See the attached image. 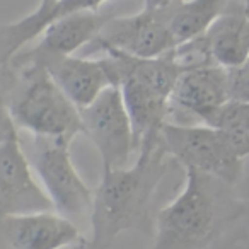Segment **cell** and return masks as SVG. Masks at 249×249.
<instances>
[{"label": "cell", "mask_w": 249, "mask_h": 249, "mask_svg": "<svg viewBox=\"0 0 249 249\" xmlns=\"http://www.w3.org/2000/svg\"><path fill=\"white\" fill-rule=\"evenodd\" d=\"M84 135L89 137L101 156L103 169L130 166L137 154L135 133L120 87L113 86L80 109Z\"/></svg>", "instance_id": "52a82bcc"}, {"label": "cell", "mask_w": 249, "mask_h": 249, "mask_svg": "<svg viewBox=\"0 0 249 249\" xmlns=\"http://www.w3.org/2000/svg\"><path fill=\"white\" fill-rule=\"evenodd\" d=\"M231 0H171L157 9L166 21L176 45L201 36L227 9Z\"/></svg>", "instance_id": "2e32d148"}, {"label": "cell", "mask_w": 249, "mask_h": 249, "mask_svg": "<svg viewBox=\"0 0 249 249\" xmlns=\"http://www.w3.org/2000/svg\"><path fill=\"white\" fill-rule=\"evenodd\" d=\"M241 2H242V5H244L246 12H248V16H249V0H241Z\"/></svg>", "instance_id": "44dd1931"}, {"label": "cell", "mask_w": 249, "mask_h": 249, "mask_svg": "<svg viewBox=\"0 0 249 249\" xmlns=\"http://www.w3.org/2000/svg\"><path fill=\"white\" fill-rule=\"evenodd\" d=\"M116 65L118 87L130 114L135 133L137 150L156 142L164 123L169 121L171 96L183 67L176 60L174 50L157 58H137L116 50H107Z\"/></svg>", "instance_id": "277c9868"}, {"label": "cell", "mask_w": 249, "mask_h": 249, "mask_svg": "<svg viewBox=\"0 0 249 249\" xmlns=\"http://www.w3.org/2000/svg\"><path fill=\"white\" fill-rule=\"evenodd\" d=\"M171 0H145V5L143 7L145 9H160L164 7V5L169 4Z\"/></svg>", "instance_id": "ffe728a7"}, {"label": "cell", "mask_w": 249, "mask_h": 249, "mask_svg": "<svg viewBox=\"0 0 249 249\" xmlns=\"http://www.w3.org/2000/svg\"><path fill=\"white\" fill-rule=\"evenodd\" d=\"M173 164L159 137L137 150L133 164L103 169L101 183L94 190L89 217L92 234L87 249H111L120 234L145 227L154 193Z\"/></svg>", "instance_id": "7a4b0ae2"}, {"label": "cell", "mask_w": 249, "mask_h": 249, "mask_svg": "<svg viewBox=\"0 0 249 249\" xmlns=\"http://www.w3.org/2000/svg\"><path fill=\"white\" fill-rule=\"evenodd\" d=\"M48 2H53V0H39V4H48Z\"/></svg>", "instance_id": "7402d4cb"}, {"label": "cell", "mask_w": 249, "mask_h": 249, "mask_svg": "<svg viewBox=\"0 0 249 249\" xmlns=\"http://www.w3.org/2000/svg\"><path fill=\"white\" fill-rule=\"evenodd\" d=\"M215 65L231 70L249 56V16L241 0H231L224 12L201 35Z\"/></svg>", "instance_id": "5bb4252c"}, {"label": "cell", "mask_w": 249, "mask_h": 249, "mask_svg": "<svg viewBox=\"0 0 249 249\" xmlns=\"http://www.w3.org/2000/svg\"><path fill=\"white\" fill-rule=\"evenodd\" d=\"M46 210H53V205L33 173L21 133L14 128L0 140V218Z\"/></svg>", "instance_id": "9c48e42d"}, {"label": "cell", "mask_w": 249, "mask_h": 249, "mask_svg": "<svg viewBox=\"0 0 249 249\" xmlns=\"http://www.w3.org/2000/svg\"><path fill=\"white\" fill-rule=\"evenodd\" d=\"M89 239L75 222L55 210L0 218V249H87Z\"/></svg>", "instance_id": "8fae6325"}, {"label": "cell", "mask_w": 249, "mask_h": 249, "mask_svg": "<svg viewBox=\"0 0 249 249\" xmlns=\"http://www.w3.org/2000/svg\"><path fill=\"white\" fill-rule=\"evenodd\" d=\"M173 35L157 9H145L132 16L113 18L89 45L90 52L116 50L137 58H157L176 48Z\"/></svg>", "instance_id": "ba28073f"}, {"label": "cell", "mask_w": 249, "mask_h": 249, "mask_svg": "<svg viewBox=\"0 0 249 249\" xmlns=\"http://www.w3.org/2000/svg\"><path fill=\"white\" fill-rule=\"evenodd\" d=\"M5 109L19 132L29 137L70 142L84 135L80 109L56 86L41 63L12 58Z\"/></svg>", "instance_id": "3957f363"}, {"label": "cell", "mask_w": 249, "mask_h": 249, "mask_svg": "<svg viewBox=\"0 0 249 249\" xmlns=\"http://www.w3.org/2000/svg\"><path fill=\"white\" fill-rule=\"evenodd\" d=\"M111 18V14L101 11L73 12L52 22L39 35L38 43L33 48L22 52L33 56L73 55L77 50L89 46Z\"/></svg>", "instance_id": "9a60e30c"}, {"label": "cell", "mask_w": 249, "mask_h": 249, "mask_svg": "<svg viewBox=\"0 0 249 249\" xmlns=\"http://www.w3.org/2000/svg\"><path fill=\"white\" fill-rule=\"evenodd\" d=\"M22 147L53 210L75 224L90 217L94 190L77 173L70 157V142L31 137V143L22 142Z\"/></svg>", "instance_id": "5b68a950"}, {"label": "cell", "mask_w": 249, "mask_h": 249, "mask_svg": "<svg viewBox=\"0 0 249 249\" xmlns=\"http://www.w3.org/2000/svg\"><path fill=\"white\" fill-rule=\"evenodd\" d=\"M227 101H231L227 69L220 65L191 67L178 77L171 96V113L176 109L208 124Z\"/></svg>", "instance_id": "7c38bea8"}, {"label": "cell", "mask_w": 249, "mask_h": 249, "mask_svg": "<svg viewBox=\"0 0 249 249\" xmlns=\"http://www.w3.org/2000/svg\"><path fill=\"white\" fill-rule=\"evenodd\" d=\"M107 0H53L39 4L31 14L16 22L0 26V70H4L19 52L39 38L52 22L73 12L99 11Z\"/></svg>", "instance_id": "4fadbf2b"}, {"label": "cell", "mask_w": 249, "mask_h": 249, "mask_svg": "<svg viewBox=\"0 0 249 249\" xmlns=\"http://www.w3.org/2000/svg\"><path fill=\"white\" fill-rule=\"evenodd\" d=\"M14 58L41 63L56 86L79 109L89 106L107 87H118L116 65L109 55L101 58L75 55L33 56L26 52H19Z\"/></svg>", "instance_id": "30bf717a"}, {"label": "cell", "mask_w": 249, "mask_h": 249, "mask_svg": "<svg viewBox=\"0 0 249 249\" xmlns=\"http://www.w3.org/2000/svg\"><path fill=\"white\" fill-rule=\"evenodd\" d=\"M208 126L220 130L241 159L249 156V103L231 99L215 113Z\"/></svg>", "instance_id": "e0dca14e"}, {"label": "cell", "mask_w": 249, "mask_h": 249, "mask_svg": "<svg viewBox=\"0 0 249 249\" xmlns=\"http://www.w3.org/2000/svg\"><path fill=\"white\" fill-rule=\"evenodd\" d=\"M5 90H7V80H4V70H0V140L16 128L5 109Z\"/></svg>", "instance_id": "d6986e66"}, {"label": "cell", "mask_w": 249, "mask_h": 249, "mask_svg": "<svg viewBox=\"0 0 249 249\" xmlns=\"http://www.w3.org/2000/svg\"><path fill=\"white\" fill-rule=\"evenodd\" d=\"M231 99L249 103V56L242 65L229 70Z\"/></svg>", "instance_id": "ac0fdd59"}, {"label": "cell", "mask_w": 249, "mask_h": 249, "mask_svg": "<svg viewBox=\"0 0 249 249\" xmlns=\"http://www.w3.org/2000/svg\"><path fill=\"white\" fill-rule=\"evenodd\" d=\"M160 143L183 169H193L237 186L244 159L234 152L220 130L208 124H181L166 121Z\"/></svg>", "instance_id": "8992f818"}, {"label": "cell", "mask_w": 249, "mask_h": 249, "mask_svg": "<svg viewBox=\"0 0 249 249\" xmlns=\"http://www.w3.org/2000/svg\"><path fill=\"white\" fill-rule=\"evenodd\" d=\"M237 186L184 169V184L160 208L150 249H232L249 229V201Z\"/></svg>", "instance_id": "6da1fadb"}]
</instances>
